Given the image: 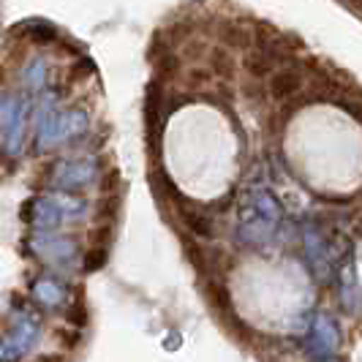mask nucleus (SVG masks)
I'll use <instances>...</instances> for the list:
<instances>
[{
  "instance_id": "obj_1",
  "label": "nucleus",
  "mask_w": 362,
  "mask_h": 362,
  "mask_svg": "<svg viewBox=\"0 0 362 362\" xmlns=\"http://www.w3.org/2000/svg\"><path fill=\"white\" fill-rule=\"evenodd\" d=\"M303 88V71L300 66H281L270 76V93L275 101H289Z\"/></svg>"
},
{
  "instance_id": "obj_2",
  "label": "nucleus",
  "mask_w": 362,
  "mask_h": 362,
  "mask_svg": "<svg viewBox=\"0 0 362 362\" xmlns=\"http://www.w3.org/2000/svg\"><path fill=\"white\" fill-rule=\"evenodd\" d=\"M182 218H185V223L202 237H210L213 235V221L207 216H199V213H191V210H182Z\"/></svg>"
},
{
  "instance_id": "obj_3",
  "label": "nucleus",
  "mask_w": 362,
  "mask_h": 362,
  "mask_svg": "<svg viewBox=\"0 0 362 362\" xmlns=\"http://www.w3.org/2000/svg\"><path fill=\"white\" fill-rule=\"evenodd\" d=\"M104 262H107V248H101V245H95L90 254H88V262H85V270H98V267H104Z\"/></svg>"
}]
</instances>
